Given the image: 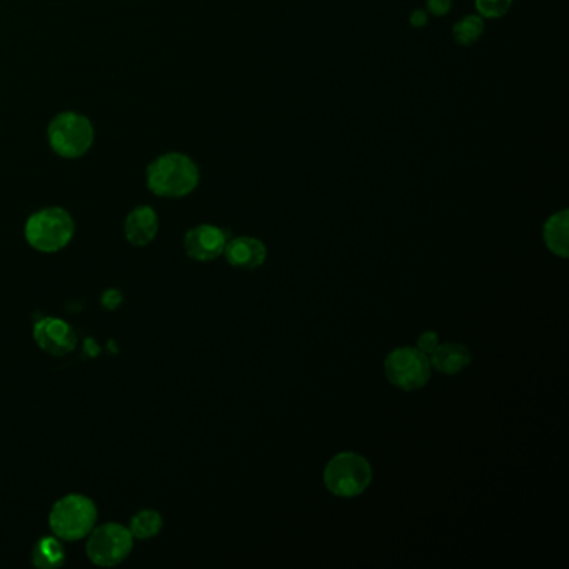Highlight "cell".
Segmentation results:
<instances>
[{"label": "cell", "mask_w": 569, "mask_h": 569, "mask_svg": "<svg viewBox=\"0 0 569 569\" xmlns=\"http://www.w3.org/2000/svg\"><path fill=\"white\" fill-rule=\"evenodd\" d=\"M201 172L196 161L182 152H167L147 166V189L157 197L181 199L196 191Z\"/></svg>", "instance_id": "obj_1"}, {"label": "cell", "mask_w": 569, "mask_h": 569, "mask_svg": "<svg viewBox=\"0 0 569 569\" xmlns=\"http://www.w3.org/2000/svg\"><path fill=\"white\" fill-rule=\"evenodd\" d=\"M76 224L64 207H44L29 216L24 236L29 246L44 254H54L72 241Z\"/></svg>", "instance_id": "obj_2"}, {"label": "cell", "mask_w": 569, "mask_h": 569, "mask_svg": "<svg viewBox=\"0 0 569 569\" xmlns=\"http://www.w3.org/2000/svg\"><path fill=\"white\" fill-rule=\"evenodd\" d=\"M96 131L91 119L79 112H59L47 127V142L52 152L62 159H79L91 151Z\"/></svg>", "instance_id": "obj_3"}, {"label": "cell", "mask_w": 569, "mask_h": 569, "mask_svg": "<svg viewBox=\"0 0 569 569\" xmlns=\"http://www.w3.org/2000/svg\"><path fill=\"white\" fill-rule=\"evenodd\" d=\"M324 486L338 498H356L373 483V468L358 453H339L329 459L323 473Z\"/></svg>", "instance_id": "obj_4"}, {"label": "cell", "mask_w": 569, "mask_h": 569, "mask_svg": "<svg viewBox=\"0 0 569 569\" xmlns=\"http://www.w3.org/2000/svg\"><path fill=\"white\" fill-rule=\"evenodd\" d=\"M97 521V506L84 494H67L52 506L49 526L61 541H79L91 533Z\"/></svg>", "instance_id": "obj_5"}, {"label": "cell", "mask_w": 569, "mask_h": 569, "mask_svg": "<svg viewBox=\"0 0 569 569\" xmlns=\"http://www.w3.org/2000/svg\"><path fill=\"white\" fill-rule=\"evenodd\" d=\"M384 373L393 386L411 393L423 389L429 383L433 368L429 356L421 353L418 348L404 346L394 349L386 356Z\"/></svg>", "instance_id": "obj_6"}, {"label": "cell", "mask_w": 569, "mask_h": 569, "mask_svg": "<svg viewBox=\"0 0 569 569\" xmlns=\"http://www.w3.org/2000/svg\"><path fill=\"white\" fill-rule=\"evenodd\" d=\"M134 548V536L126 526L119 523H106L94 526L87 539V556L92 563L102 568L117 566L126 561Z\"/></svg>", "instance_id": "obj_7"}, {"label": "cell", "mask_w": 569, "mask_h": 569, "mask_svg": "<svg viewBox=\"0 0 569 569\" xmlns=\"http://www.w3.org/2000/svg\"><path fill=\"white\" fill-rule=\"evenodd\" d=\"M229 231L214 224H199L184 236V251L187 256L199 262H211L224 254Z\"/></svg>", "instance_id": "obj_8"}, {"label": "cell", "mask_w": 569, "mask_h": 569, "mask_svg": "<svg viewBox=\"0 0 569 569\" xmlns=\"http://www.w3.org/2000/svg\"><path fill=\"white\" fill-rule=\"evenodd\" d=\"M34 339L44 353L51 356H67L77 346V336L71 324L57 318H42L34 326Z\"/></svg>", "instance_id": "obj_9"}, {"label": "cell", "mask_w": 569, "mask_h": 569, "mask_svg": "<svg viewBox=\"0 0 569 569\" xmlns=\"http://www.w3.org/2000/svg\"><path fill=\"white\" fill-rule=\"evenodd\" d=\"M222 256L226 257L229 266L252 271L266 262L267 247L257 237L239 236L227 241Z\"/></svg>", "instance_id": "obj_10"}, {"label": "cell", "mask_w": 569, "mask_h": 569, "mask_svg": "<svg viewBox=\"0 0 569 569\" xmlns=\"http://www.w3.org/2000/svg\"><path fill=\"white\" fill-rule=\"evenodd\" d=\"M159 232V216L151 206H137L127 214L124 234L132 246L144 247L156 239Z\"/></svg>", "instance_id": "obj_11"}, {"label": "cell", "mask_w": 569, "mask_h": 569, "mask_svg": "<svg viewBox=\"0 0 569 569\" xmlns=\"http://www.w3.org/2000/svg\"><path fill=\"white\" fill-rule=\"evenodd\" d=\"M473 358L464 344L441 343L436 351L429 356L431 368L446 376H456L468 368Z\"/></svg>", "instance_id": "obj_12"}, {"label": "cell", "mask_w": 569, "mask_h": 569, "mask_svg": "<svg viewBox=\"0 0 569 569\" xmlns=\"http://www.w3.org/2000/svg\"><path fill=\"white\" fill-rule=\"evenodd\" d=\"M569 212L568 209L556 212L544 222L543 239L544 244L548 247L549 252H553L554 256H569Z\"/></svg>", "instance_id": "obj_13"}, {"label": "cell", "mask_w": 569, "mask_h": 569, "mask_svg": "<svg viewBox=\"0 0 569 569\" xmlns=\"http://www.w3.org/2000/svg\"><path fill=\"white\" fill-rule=\"evenodd\" d=\"M32 563L37 568H61L66 563V549L57 536H44L32 549Z\"/></svg>", "instance_id": "obj_14"}, {"label": "cell", "mask_w": 569, "mask_h": 569, "mask_svg": "<svg viewBox=\"0 0 569 569\" xmlns=\"http://www.w3.org/2000/svg\"><path fill=\"white\" fill-rule=\"evenodd\" d=\"M162 526H164V519H162L159 511L141 509L132 516L129 531H131L134 539H149L161 533Z\"/></svg>", "instance_id": "obj_15"}, {"label": "cell", "mask_w": 569, "mask_h": 569, "mask_svg": "<svg viewBox=\"0 0 569 569\" xmlns=\"http://www.w3.org/2000/svg\"><path fill=\"white\" fill-rule=\"evenodd\" d=\"M484 34V19L478 14L459 19L453 26V39L458 46L471 47L478 44Z\"/></svg>", "instance_id": "obj_16"}, {"label": "cell", "mask_w": 569, "mask_h": 569, "mask_svg": "<svg viewBox=\"0 0 569 569\" xmlns=\"http://www.w3.org/2000/svg\"><path fill=\"white\" fill-rule=\"evenodd\" d=\"M514 0H474L476 12L478 16L483 17L484 21H496V19H503L511 7H513Z\"/></svg>", "instance_id": "obj_17"}, {"label": "cell", "mask_w": 569, "mask_h": 569, "mask_svg": "<svg viewBox=\"0 0 569 569\" xmlns=\"http://www.w3.org/2000/svg\"><path fill=\"white\" fill-rule=\"evenodd\" d=\"M439 334L434 333V331H424L418 338V343H416V348L421 351V353L426 354V356H431V354L436 351L439 346Z\"/></svg>", "instance_id": "obj_18"}, {"label": "cell", "mask_w": 569, "mask_h": 569, "mask_svg": "<svg viewBox=\"0 0 569 569\" xmlns=\"http://www.w3.org/2000/svg\"><path fill=\"white\" fill-rule=\"evenodd\" d=\"M453 9V0H426V12L429 16H448Z\"/></svg>", "instance_id": "obj_19"}, {"label": "cell", "mask_w": 569, "mask_h": 569, "mask_svg": "<svg viewBox=\"0 0 569 569\" xmlns=\"http://www.w3.org/2000/svg\"><path fill=\"white\" fill-rule=\"evenodd\" d=\"M122 294L117 291V289H107L104 296H102V306L106 309H116L117 306H121Z\"/></svg>", "instance_id": "obj_20"}, {"label": "cell", "mask_w": 569, "mask_h": 569, "mask_svg": "<svg viewBox=\"0 0 569 569\" xmlns=\"http://www.w3.org/2000/svg\"><path fill=\"white\" fill-rule=\"evenodd\" d=\"M429 14L424 11V9H416V11L411 12L409 16V24L416 27V29H423V27L428 26Z\"/></svg>", "instance_id": "obj_21"}]
</instances>
